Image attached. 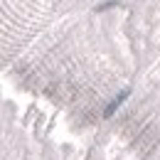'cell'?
Segmentation results:
<instances>
[{
    "label": "cell",
    "mask_w": 160,
    "mask_h": 160,
    "mask_svg": "<svg viewBox=\"0 0 160 160\" xmlns=\"http://www.w3.org/2000/svg\"><path fill=\"white\" fill-rule=\"evenodd\" d=\"M126 96H128V91H123V94H121L118 99H116V101H113V103H111V106H108V108H106V116H111V113L116 111V106H118V103H121V101H123V99H126Z\"/></svg>",
    "instance_id": "obj_1"
}]
</instances>
